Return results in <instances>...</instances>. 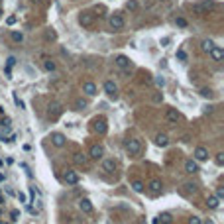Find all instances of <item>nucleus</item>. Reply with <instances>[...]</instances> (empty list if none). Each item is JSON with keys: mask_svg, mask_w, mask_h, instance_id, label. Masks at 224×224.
<instances>
[{"mask_svg": "<svg viewBox=\"0 0 224 224\" xmlns=\"http://www.w3.org/2000/svg\"><path fill=\"white\" fill-rule=\"evenodd\" d=\"M104 93H106L110 98L118 96V87L114 85V81H106V83H104Z\"/></svg>", "mask_w": 224, "mask_h": 224, "instance_id": "1a4fd4ad", "label": "nucleus"}, {"mask_svg": "<svg viewBox=\"0 0 224 224\" xmlns=\"http://www.w3.org/2000/svg\"><path fill=\"white\" fill-rule=\"evenodd\" d=\"M138 8H140L138 0H128L126 2V10H130V12H138Z\"/></svg>", "mask_w": 224, "mask_h": 224, "instance_id": "393cba45", "label": "nucleus"}, {"mask_svg": "<svg viewBox=\"0 0 224 224\" xmlns=\"http://www.w3.org/2000/svg\"><path fill=\"white\" fill-rule=\"evenodd\" d=\"M163 100V94L161 93H154V102H161Z\"/></svg>", "mask_w": 224, "mask_h": 224, "instance_id": "72a5a7b5", "label": "nucleus"}, {"mask_svg": "<svg viewBox=\"0 0 224 224\" xmlns=\"http://www.w3.org/2000/svg\"><path fill=\"white\" fill-rule=\"evenodd\" d=\"M157 222H163V224H171V222H173V216L169 214V212H161V214L157 216Z\"/></svg>", "mask_w": 224, "mask_h": 224, "instance_id": "4be33fe9", "label": "nucleus"}, {"mask_svg": "<svg viewBox=\"0 0 224 224\" xmlns=\"http://www.w3.org/2000/svg\"><path fill=\"white\" fill-rule=\"evenodd\" d=\"M93 128H94V132H98L100 136H102V134H106V130H108V126H106V120H104L102 116L94 118V120H93Z\"/></svg>", "mask_w": 224, "mask_h": 224, "instance_id": "39448f33", "label": "nucleus"}, {"mask_svg": "<svg viewBox=\"0 0 224 224\" xmlns=\"http://www.w3.org/2000/svg\"><path fill=\"white\" fill-rule=\"evenodd\" d=\"M218 201H220L218 197L212 195V197H208V199H206V205H208V208H218V205H220Z\"/></svg>", "mask_w": 224, "mask_h": 224, "instance_id": "b1692460", "label": "nucleus"}, {"mask_svg": "<svg viewBox=\"0 0 224 224\" xmlns=\"http://www.w3.org/2000/svg\"><path fill=\"white\" fill-rule=\"evenodd\" d=\"M75 108H77V110H85V108H87V100L77 98V100H75Z\"/></svg>", "mask_w": 224, "mask_h": 224, "instance_id": "bb28decb", "label": "nucleus"}, {"mask_svg": "<svg viewBox=\"0 0 224 224\" xmlns=\"http://www.w3.org/2000/svg\"><path fill=\"white\" fill-rule=\"evenodd\" d=\"M4 116V108H0V118Z\"/></svg>", "mask_w": 224, "mask_h": 224, "instance_id": "a19ab883", "label": "nucleus"}, {"mask_svg": "<svg viewBox=\"0 0 224 224\" xmlns=\"http://www.w3.org/2000/svg\"><path fill=\"white\" fill-rule=\"evenodd\" d=\"M161 189H163V185H161V181H159V179L149 181V191L154 193V195H159V193H161Z\"/></svg>", "mask_w": 224, "mask_h": 224, "instance_id": "6ab92c4d", "label": "nucleus"}, {"mask_svg": "<svg viewBox=\"0 0 224 224\" xmlns=\"http://www.w3.org/2000/svg\"><path fill=\"white\" fill-rule=\"evenodd\" d=\"M51 144L55 145V148H63V145L67 144V140H65V136H63V134L53 132V134H51Z\"/></svg>", "mask_w": 224, "mask_h": 224, "instance_id": "9b49d317", "label": "nucleus"}, {"mask_svg": "<svg viewBox=\"0 0 224 224\" xmlns=\"http://www.w3.org/2000/svg\"><path fill=\"white\" fill-rule=\"evenodd\" d=\"M45 37H47V39H55V32H53V30H47V33H45Z\"/></svg>", "mask_w": 224, "mask_h": 224, "instance_id": "e433bc0d", "label": "nucleus"}, {"mask_svg": "<svg viewBox=\"0 0 224 224\" xmlns=\"http://www.w3.org/2000/svg\"><path fill=\"white\" fill-rule=\"evenodd\" d=\"M155 83H157V85H159V87H163V85H165V81H163V79H161V77H157V79H155Z\"/></svg>", "mask_w": 224, "mask_h": 224, "instance_id": "58836bf2", "label": "nucleus"}, {"mask_svg": "<svg viewBox=\"0 0 224 224\" xmlns=\"http://www.w3.org/2000/svg\"><path fill=\"white\" fill-rule=\"evenodd\" d=\"M212 47H214V42H212V39H205V42L201 43V49H202V51H206V53H208Z\"/></svg>", "mask_w": 224, "mask_h": 224, "instance_id": "a878e982", "label": "nucleus"}, {"mask_svg": "<svg viewBox=\"0 0 224 224\" xmlns=\"http://www.w3.org/2000/svg\"><path fill=\"white\" fill-rule=\"evenodd\" d=\"M201 94H202V96H210V90H208V89H202Z\"/></svg>", "mask_w": 224, "mask_h": 224, "instance_id": "ea45409f", "label": "nucleus"}, {"mask_svg": "<svg viewBox=\"0 0 224 224\" xmlns=\"http://www.w3.org/2000/svg\"><path fill=\"white\" fill-rule=\"evenodd\" d=\"M132 189H134L136 193H144V183L142 181H134L132 183Z\"/></svg>", "mask_w": 224, "mask_h": 224, "instance_id": "c85d7f7f", "label": "nucleus"}, {"mask_svg": "<svg viewBox=\"0 0 224 224\" xmlns=\"http://www.w3.org/2000/svg\"><path fill=\"white\" fill-rule=\"evenodd\" d=\"M216 197H218V199H222V197H224V189H222V187L216 189Z\"/></svg>", "mask_w": 224, "mask_h": 224, "instance_id": "4c0bfd02", "label": "nucleus"}, {"mask_svg": "<svg viewBox=\"0 0 224 224\" xmlns=\"http://www.w3.org/2000/svg\"><path fill=\"white\" fill-rule=\"evenodd\" d=\"M214 161H216V165H224V154H222V151H220V154H216Z\"/></svg>", "mask_w": 224, "mask_h": 224, "instance_id": "7c9ffc66", "label": "nucleus"}, {"mask_svg": "<svg viewBox=\"0 0 224 224\" xmlns=\"http://www.w3.org/2000/svg\"><path fill=\"white\" fill-rule=\"evenodd\" d=\"M202 224H214V222H212V220H206V222H202Z\"/></svg>", "mask_w": 224, "mask_h": 224, "instance_id": "79ce46f5", "label": "nucleus"}, {"mask_svg": "<svg viewBox=\"0 0 224 224\" xmlns=\"http://www.w3.org/2000/svg\"><path fill=\"white\" fill-rule=\"evenodd\" d=\"M187 224H202V220L199 216H191V218L187 220Z\"/></svg>", "mask_w": 224, "mask_h": 224, "instance_id": "2f4dec72", "label": "nucleus"}, {"mask_svg": "<svg viewBox=\"0 0 224 224\" xmlns=\"http://www.w3.org/2000/svg\"><path fill=\"white\" fill-rule=\"evenodd\" d=\"M177 57H179L181 61H187V53L183 51V49H179V51H177Z\"/></svg>", "mask_w": 224, "mask_h": 224, "instance_id": "c9c22d12", "label": "nucleus"}, {"mask_svg": "<svg viewBox=\"0 0 224 224\" xmlns=\"http://www.w3.org/2000/svg\"><path fill=\"white\" fill-rule=\"evenodd\" d=\"M79 208L83 210L85 214H90V212L94 210V208H93V202H90L89 199H81V201H79Z\"/></svg>", "mask_w": 224, "mask_h": 224, "instance_id": "4468645a", "label": "nucleus"}, {"mask_svg": "<svg viewBox=\"0 0 224 224\" xmlns=\"http://www.w3.org/2000/svg\"><path fill=\"white\" fill-rule=\"evenodd\" d=\"M102 155H104V148H102L100 144H94L93 148H90V151H89V157H90V159H94V161L102 159Z\"/></svg>", "mask_w": 224, "mask_h": 224, "instance_id": "0eeeda50", "label": "nucleus"}, {"mask_svg": "<svg viewBox=\"0 0 224 224\" xmlns=\"http://www.w3.org/2000/svg\"><path fill=\"white\" fill-rule=\"evenodd\" d=\"M175 24H177L179 28H187V20L185 18H177V20H175Z\"/></svg>", "mask_w": 224, "mask_h": 224, "instance_id": "473e14b6", "label": "nucleus"}, {"mask_svg": "<svg viewBox=\"0 0 224 224\" xmlns=\"http://www.w3.org/2000/svg\"><path fill=\"white\" fill-rule=\"evenodd\" d=\"M14 102H16V106H18V108H24V102L18 98V94H16V93H14Z\"/></svg>", "mask_w": 224, "mask_h": 224, "instance_id": "f704fd0d", "label": "nucleus"}, {"mask_svg": "<svg viewBox=\"0 0 224 224\" xmlns=\"http://www.w3.org/2000/svg\"><path fill=\"white\" fill-rule=\"evenodd\" d=\"M197 191V185H193V183H187L185 185V193L187 195H191V193H195Z\"/></svg>", "mask_w": 224, "mask_h": 224, "instance_id": "c756f323", "label": "nucleus"}, {"mask_svg": "<svg viewBox=\"0 0 224 224\" xmlns=\"http://www.w3.org/2000/svg\"><path fill=\"white\" fill-rule=\"evenodd\" d=\"M114 63H116L120 69H130V59H128L126 55H118L116 59H114Z\"/></svg>", "mask_w": 224, "mask_h": 224, "instance_id": "dca6fc26", "label": "nucleus"}, {"mask_svg": "<svg viewBox=\"0 0 224 224\" xmlns=\"http://www.w3.org/2000/svg\"><path fill=\"white\" fill-rule=\"evenodd\" d=\"M116 167H118V161L114 157L104 159V161H102V171L104 173H114V171H116Z\"/></svg>", "mask_w": 224, "mask_h": 224, "instance_id": "6e6552de", "label": "nucleus"}, {"mask_svg": "<svg viewBox=\"0 0 224 224\" xmlns=\"http://www.w3.org/2000/svg\"><path fill=\"white\" fill-rule=\"evenodd\" d=\"M124 148H126V151H128L130 155H138V154L142 151V142L136 140V138H130V140H126Z\"/></svg>", "mask_w": 224, "mask_h": 224, "instance_id": "f03ea898", "label": "nucleus"}, {"mask_svg": "<svg viewBox=\"0 0 224 224\" xmlns=\"http://www.w3.org/2000/svg\"><path fill=\"white\" fill-rule=\"evenodd\" d=\"M199 171V165H197V161H193V159H187L185 161V173H189V175H193V173Z\"/></svg>", "mask_w": 224, "mask_h": 224, "instance_id": "f3484780", "label": "nucleus"}, {"mask_svg": "<svg viewBox=\"0 0 224 224\" xmlns=\"http://www.w3.org/2000/svg\"><path fill=\"white\" fill-rule=\"evenodd\" d=\"M61 110H63V108H61L59 102H51V104H49V110H47V114H49V118H57V116L61 114Z\"/></svg>", "mask_w": 224, "mask_h": 224, "instance_id": "2eb2a0df", "label": "nucleus"}, {"mask_svg": "<svg viewBox=\"0 0 224 224\" xmlns=\"http://www.w3.org/2000/svg\"><path fill=\"white\" fill-rule=\"evenodd\" d=\"M108 24H110V28L112 30H122L124 26H126V22H124V16L122 14H112L110 18H108Z\"/></svg>", "mask_w": 224, "mask_h": 224, "instance_id": "7ed1b4c3", "label": "nucleus"}, {"mask_svg": "<svg viewBox=\"0 0 224 224\" xmlns=\"http://www.w3.org/2000/svg\"><path fill=\"white\" fill-rule=\"evenodd\" d=\"M208 53H210V57H212L214 61H222V57H224L222 47H218V45H214V47H212V49H210Z\"/></svg>", "mask_w": 224, "mask_h": 224, "instance_id": "a211bd4d", "label": "nucleus"}, {"mask_svg": "<svg viewBox=\"0 0 224 224\" xmlns=\"http://www.w3.org/2000/svg\"><path fill=\"white\" fill-rule=\"evenodd\" d=\"M214 6H216L214 0H201V2L193 4V12H197V14H208L210 10H214Z\"/></svg>", "mask_w": 224, "mask_h": 224, "instance_id": "f257e3e1", "label": "nucleus"}, {"mask_svg": "<svg viewBox=\"0 0 224 224\" xmlns=\"http://www.w3.org/2000/svg\"><path fill=\"white\" fill-rule=\"evenodd\" d=\"M63 181H65L67 185H77V183H79V173L73 171V169H67V171L63 173Z\"/></svg>", "mask_w": 224, "mask_h": 224, "instance_id": "423d86ee", "label": "nucleus"}, {"mask_svg": "<svg viewBox=\"0 0 224 224\" xmlns=\"http://www.w3.org/2000/svg\"><path fill=\"white\" fill-rule=\"evenodd\" d=\"M195 159L197 161H205V159H208V149H206L205 145H197L195 148Z\"/></svg>", "mask_w": 224, "mask_h": 224, "instance_id": "9d476101", "label": "nucleus"}, {"mask_svg": "<svg viewBox=\"0 0 224 224\" xmlns=\"http://www.w3.org/2000/svg\"><path fill=\"white\" fill-rule=\"evenodd\" d=\"M94 22V14L93 12H81L79 14V24L83 26V28H90Z\"/></svg>", "mask_w": 224, "mask_h": 224, "instance_id": "20e7f679", "label": "nucleus"}, {"mask_svg": "<svg viewBox=\"0 0 224 224\" xmlns=\"http://www.w3.org/2000/svg\"><path fill=\"white\" fill-rule=\"evenodd\" d=\"M155 144H157L159 148H165V145L169 144V138L165 134H157V136H155Z\"/></svg>", "mask_w": 224, "mask_h": 224, "instance_id": "412c9836", "label": "nucleus"}, {"mask_svg": "<svg viewBox=\"0 0 224 224\" xmlns=\"http://www.w3.org/2000/svg\"><path fill=\"white\" fill-rule=\"evenodd\" d=\"M73 161L77 165H87V161H89V157L85 154H81V151H77V154H73Z\"/></svg>", "mask_w": 224, "mask_h": 224, "instance_id": "aec40b11", "label": "nucleus"}, {"mask_svg": "<svg viewBox=\"0 0 224 224\" xmlns=\"http://www.w3.org/2000/svg\"><path fill=\"white\" fill-rule=\"evenodd\" d=\"M83 93L89 94V96H94V94H96V85H94L93 81H85L83 83Z\"/></svg>", "mask_w": 224, "mask_h": 224, "instance_id": "f8f14e48", "label": "nucleus"}, {"mask_svg": "<svg viewBox=\"0 0 224 224\" xmlns=\"http://www.w3.org/2000/svg\"><path fill=\"white\" fill-rule=\"evenodd\" d=\"M10 39L14 43H22L24 42V33L22 32H10Z\"/></svg>", "mask_w": 224, "mask_h": 224, "instance_id": "5701e85b", "label": "nucleus"}, {"mask_svg": "<svg viewBox=\"0 0 224 224\" xmlns=\"http://www.w3.org/2000/svg\"><path fill=\"white\" fill-rule=\"evenodd\" d=\"M43 69L45 71H55V63H53L51 59H45L43 61Z\"/></svg>", "mask_w": 224, "mask_h": 224, "instance_id": "cd10ccee", "label": "nucleus"}, {"mask_svg": "<svg viewBox=\"0 0 224 224\" xmlns=\"http://www.w3.org/2000/svg\"><path fill=\"white\" fill-rule=\"evenodd\" d=\"M165 118H167V122H173V124H177L179 118H181V114H179L175 108H167V112H165Z\"/></svg>", "mask_w": 224, "mask_h": 224, "instance_id": "ddd939ff", "label": "nucleus"}]
</instances>
